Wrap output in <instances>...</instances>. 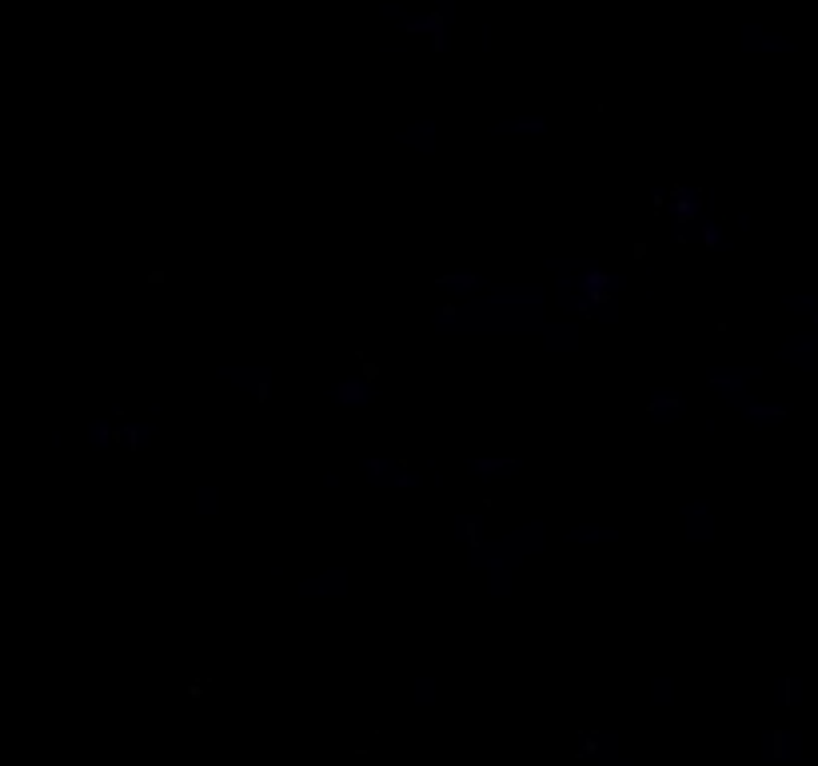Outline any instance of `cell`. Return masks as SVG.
I'll return each mask as SVG.
<instances>
[{
    "label": "cell",
    "mask_w": 818,
    "mask_h": 766,
    "mask_svg": "<svg viewBox=\"0 0 818 766\" xmlns=\"http://www.w3.org/2000/svg\"><path fill=\"white\" fill-rule=\"evenodd\" d=\"M547 308V292L531 288V284H515V288H491L479 304H471L463 316H443L435 312L431 328L443 336H471V332H507V336H527L547 324L543 320Z\"/></svg>",
    "instance_id": "6da1fadb"
},
{
    "label": "cell",
    "mask_w": 818,
    "mask_h": 766,
    "mask_svg": "<svg viewBox=\"0 0 818 766\" xmlns=\"http://www.w3.org/2000/svg\"><path fill=\"white\" fill-rule=\"evenodd\" d=\"M547 551V527L539 519H527L519 523L515 531H507L503 539L487 543L479 555H475V571L483 575V587L491 599H507L511 595V575L519 563H527L531 555Z\"/></svg>",
    "instance_id": "7a4b0ae2"
},
{
    "label": "cell",
    "mask_w": 818,
    "mask_h": 766,
    "mask_svg": "<svg viewBox=\"0 0 818 766\" xmlns=\"http://www.w3.org/2000/svg\"><path fill=\"white\" fill-rule=\"evenodd\" d=\"M352 591V575L348 567H324L316 575H304L296 583V595L300 599H320V603H332V599H344Z\"/></svg>",
    "instance_id": "3957f363"
},
{
    "label": "cell",
    "mask_w": 818,
    "mask_h": 766,
    "mask_svg": "<svg viewBox=\"0 0 818 766\" xmlns=\"http://www.w3.org/2000/svg\"><path fill=\"white\" fill-rule=\"evenodd\" d=\"M679 523H683V539L687 543H715V507H711V499L683 503Z\"/></svg>",
    "instance_id": "277c9868"
},
{
    "label": "cell",
    "mask_w": 818,
    "mask_h": 766,
    "mask_svg": "<svg viewBox=\"0 0 818 766\" xmlns=\"http://www.w3.org/2000/svg\"><path fill=\"white\" fill-rule=\"evenodd\" d=\"M539 340H543L547 352L567 356V352H579V348H583V328H579L575 320H547V324L539 328Z\"/></svg>",
    "instance_id": "5b68a950"
},
{
    "label": "cell",
    "mask_w": 818,
    "mask_h": 766,
    "mask_svg": "<svg viewBox=\"0 0 818 766\" xmlns=\"http://www.w3.org/2000/svg\"><path fill=\"white\" fill-rule=\"evenodd\" d=\"M216 380L224 387H232V391H264L276 380V372L272 368H248V364H224V368H216Z\"/></svg>",
    "instance_id": "8992f818"
},
{
    "label": "cell",
    "mask_w": 818,
    "mask_h": 766,
    "mask_svg": "<svg viewBox=\"0 0 818 766\" xmlns=\"http://www.w3.org/2000/svg\"><path fill=\"white\" fill-rule=\"evenodd\" d=\"M396 144H404V148L419 152V156H435V152H439V124H435L431 116L411 120L408 128L396 132Z\"/></svg>",
    "instance_id": "52a82bcc"
},
{
    "label": "cell",
    "mask_w": 818,
    "mask_h": 766,
    "mask_svg": "<svg viewBox=\"0 0 818 766\" xmlns=\"http://www.w3.org/2000/svg\"><path fill=\"white\" fill-rule=\"evenodd\" d=\"M587 751H591V766H643V763H631V759L623 755V739H619L615 731H599V735L587 743Z\"/></svg>",
    "instance_id": "ba28073f"
},
{
    "label": "cell",
    "mask_w": 818,
    "mask_h": 766,
    "mask_svg": "<svg viewBox=\"0 0 818 766\" xmlns=\"http://www.w3.org/2000/svg\"><path fill=\"white\" fill-rule=\"evenodd\" d=\"M679 679L675 675H667V671H659V675H651L647 679V703L655 707V711H671V707H679Z\"/></svg>",
    "instance_id": "9c48e42d"
},
{
    "label": "cell",
    "mask_w": 818,
    "mask_h": 766,
    "mask_svg": "<svg viewBox=\"0 0 818 766\" xmlns=\"http://www.w3.org/2000/svg\"><path fill=\"white\" fill-rule=\"evenodd\" d=\"M408 699H411V707H419V711H431L439 699H443V683L431 675V671H419L415 679H411V687H408Z\"/></svg>",
    "instance_id": "30bf717a"
},
{
    "label": "cell",
    "mask_w": 818,
    "mask_h": 766,
    "mask_svg": "<svg viewBox=\"0 0 818 766\" xmlns=\"http://www.w3.org/2000/svg\"><path fill=\"white\" fill-rule=\"evenodd\" d=\"M567 543H575V547L619 543V527H607V523H575V527L567 531Z\"/></svg>",
    "instance_id": "8fae6325"
},
{
    "label": "cell",
    "mask_w": 818,
    "mask_h": 766,
    "mask_svg": "<svg viewBox=\"0 0 818 766\" xmlns=\"http://www.w3.org/2000/svg\"><path fill=\"white\" fill-rule=\"evenodd\" d=\"M747 380H755V372H711L707 376V391L711 395H719V399H731V403H739V391L747 387Z\"/></svg>",
    "instance_id": "7c38bea8"
},
{
    "label": "cell",
    "mask_w": 818,
    "mask_h": 766,
    "mask_svg": "<svg viewBox=\"0 0 818 766\" xmlns=\"http://www.w3.org/2000/svg\"><path fill=\"white\" fill-rule=\"evenodd\" d=\"M220 507H224V491H220V483H196V487H192V511H196L200 519L220 515Z\"/></svg>",
    "instance_id": "4fadbf2b"
},
{
    "label": "cell",
    "mask_w": 818,
    "mask_h": 766,
    "mask_svg": "<svg viewBox=\"0 0 818 766\" xmlns=\"http://www.w3.org/2000/svg\"><path fill=\"white\" fill-rule=\"evenodd\" d=\"M491 132L495 136H547V124L543 120H499Z\"/></svg>",
    "instance_id": "5bb4252c"
},
{
    "label": "cell",
    "mask_w": 818,
    "mask_h": 766,
    "mask_svg": "<svg viewBox=\"0 0 818 766\" xmlns=\"http://www.w3.org/2000/svg\"><path fill=\"white\" fill-rule=\"evenodd\" d=\"M408 4H431V0H408Z\"/></svg>",
    "instance_id": "9a60e30c"
}]
</instances>
